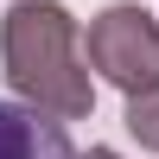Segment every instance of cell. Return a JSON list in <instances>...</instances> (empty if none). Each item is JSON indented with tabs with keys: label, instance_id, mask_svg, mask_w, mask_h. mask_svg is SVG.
<instances>
[{
	"label": "cell",
	"instance_id": "6da1fadb",
	"mask_svg": "<svg viewBox=\"0 0 159 159\" xmlns=\"http://www.w3.org/2000/svg\"><path fill=\"white\" fill-rule=\"evenodd\" d=\"M0 64L19 102L57 115V121H83L96 108V83H89V57L76 38L70 7L57 0H19L0 19Z\"/></svg>",
	"mask_w": 159,
	"mask_h": 159
},
{
	"label": "cell",
	"instance_id": "277c9868",
	"mask_svg": "<svg viewBox=\"0 0 159 159\" xmlns=\"http://www.w3.org/2000/svg\"><path fill=\"white\" fill-rule=\"evenodd\" d=\"M127 134H134L147 153H159V83L140 89V96H127Z\"/></svg>",
	"mask_w": 159,
	"mask_h": 159
},
{
	"label": "cell",
	"instance_id": "5b68a950",
	"mask_svg": "<svg viewBox=\"0 0 159 159\" xmlns=\"http://www.w3.org/2000/svg\"><path fill=\"white\" fill-rule=\"evenodd\" d=\"M76 159H121V153H108V147H89V153H76Z\"/></svg>",
	"mask_w": 159,
	"mask_h": 159
},
{
	"label": "cell",
	"instance_id": "7a4b0ae2",
	"mask_svg": "<svg viewBox=\"0 0 159 159\" xmlns=\"http://www.w3.org/2000/svg\"><path fill=\"white\" fill-rule=\"evenodd\" d=\"M83 57H89V70H96L102 83H115L121 96H140V89L159 83V19L147 7H134V0L96 13Z\"/></svg>",
	"mask_w": 159,
	"mask_h": 159
},
{
	"label": "cell",
	"instance_id": "3957f363",
	"mask_svg": "<svg viewBox=\"0 0 159 159\" xmlns=\"http://www.w3.org/2000/svg\"><path fill=\"white\" fill-rule=\"evenodd\" d=\"M0 159H76L57 115L32 102H0Z\"/></svg>",
	"mask_w": 159,
	"mask_h": 159
}]
</instances>
